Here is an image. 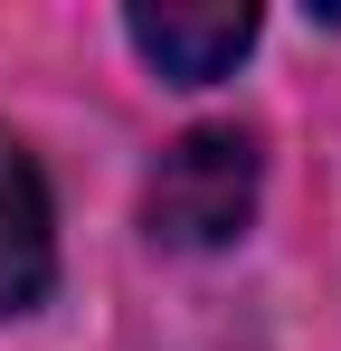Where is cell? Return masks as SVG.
<instances>
[{
    "label": "cell",
    "mask_w": 341,
    "mask_h": 351,
    "mask_svg": "<svg viewBox=\"0 0 341 351\" xmlns=\"http://www.w3.org/2000/svg\"><path fill=\"white\" fill-rule=\"evenodd\" d=\"M256 180H266L256 133L247 123H199L162 152V171L142 190V228L162 247H227L256 219Z\"/></svg>",
    "instance_id": "6da1fadb"
},
{
    "label": "cell",
    "mask_w": 341,
    "mask_h": 351,
    "mask_svg": "<svg viewBox=\"0 0 341 351\" xmlns=\"http://www.w3.org/2000/svg\"><path fill=\"white\" fill-rule=\"evenodd\" d=\"M123 29H133V48L162 66L170 86H209L227 66L256 48V10L237 0V10H123Z\"/></svg>",
    "instance_id": "3957f363"
},
{
    "label": "cell",
    "mask_w": 341,
    "mask_h": 351,
    "mask_svg": "<svg viewBox=\"0 0 341 351\" xmlns=\"http://www.w3.org/2000/svg\"><path fill=\"white\" fill-rule=\"evenodd\" d=\"M57 285V209L19 133H0V323Z\"/></svg>",
    "instance_id": "7a4b0ae2"
}]
</instances>
